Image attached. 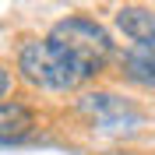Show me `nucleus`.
Wrapping results in <instances>:
<instances>
[{"mask_svg": "<svg viewBox=\"0 0 155 155\" xmlns=\"http://www.w3.org/2000/svg\"><path fill=\"white\" fill-rule=\"evenodd\" d=\"M18 71L28 85L42 92H74L88 81L74 60L53 39H28L18 49Z\"/></svg>", "mask_w": 155, "mask_h": 155, "instance_id": "obj_1", "label": "nucleus"}, {"mask_svg": "<svg viewBox=\"0 0 155 155\" xmlns=\"http://www.w3.org/2000/svg\"><path fill=\"white\" fill-rule=\"evenodd\" d=\"M49 39L81 67L85 78H95L113 57V35L95 18H85V14H71V18L57 21Z\"/></svg>", "mask_w": 155, "mask_h": 155, "instance_id": "obj_2", "label": "nucleus"}, {"mask_svg": "<svg viewBox=\"0 0 155 155\" xmlns=\"http://www.w3.org/2000/svg\"><path fill=\"white\" fill-rule=\"evenodd\" d=\"M81 109L92 116V124L99 130H113V134H124L130 127L141 124V109L124 95H109V92H95V95H85L81 99Z\"/></svg>", "mask_w": 155, "mask_h": 155, "instance_id": "obj_3", "label": "nucleus"}, {"mask_svg": "<svg viewBox=\"0 0 155 155\" xmlns=\"http://www.w3.org/2000/svg\"><path fill=\"white\" fill-rule=\"evenodd\" d=\"M39 130V116L18 99H0V145H21Z\"/></svg>", "mask_w": 155, "mask_h": 155, "instance_id": "obj_4", "label": "nucleus"}, {"mask_svg": "<svg viewBox=\"0 0 155 155\" xmlns=\"http://www.w3.org/2000/svg\"><path fill=\"white\" fill-rule=\"evenodd\" d=\"M116 28L137 46H155V11L148 7H120L116 11Z\"/></svg>", "mask_w": 155, "mask_h": 155, "instance_id": "obj_5", "label": "nucleus"}, {"mask_svg": "<svg viewBox=\"0 0 155 155\" xmlns=\"http://www.w3.org/2000/svg\"><path fill=\"white\" fill-rule=\"evenodd\" d=\"M124 71L130 81L155 88V46H134L124 53Z\"/></svg>", "mask_w": 155, "mask_h": 155, "instance_id": "obj_6", "label": "nucleus"}, {"mask_svg": "<svg viewBox=\"0 0 155 155\" xmlns=\"http://www.w3.org/2000/svg\"><path fill=\"white\" fill-rule=\"evenodd\" d=\"M11 85H14V78H11V71L4 67V64H0V99H4V95L11 92Z\"/></svg>", "mask_w": 155, "mask_h": 155, "instance_id": "obj_7", "label": "nucleus"}]
</instances>
